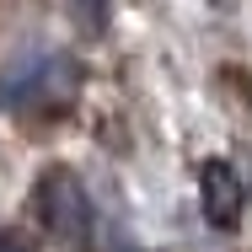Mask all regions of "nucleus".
Wrapping results in <instances>:
<instances>
[{
  "label": "nucleus",
  "instance_id": "obj_4",
  "mask_svg": "<svg viewBox=\"0 0 252 252\" xmlns=\"http://www.w3.org/2000/svg\"><path fill=\"white\" fill-rule=\"evenodd\" d=\"M70 16L86 38H102L107 32V0H70Z\"/></svg>",
  "mask_w": 252,
  "mask_h": 252
},
{
  "label": "nucleus",
  "instance_id": "obj_1",
  "mask_svg": "<svg viewBox=\"0 0 252 252\" xmlns=\"http://www.w3.org/2000/svg\"><path fill=\"white\" fill-rule=\"evenodd\" d=\"M32 204H38V220L54 242L86 252L92 242V199H86V183L70 172V166H49L32 188Z\"/></svg>",
  "mask_w": 252,
  "mask_h": 252
},
{
  "label": "nucleus",
  "instance_id": "obj_5",
  "mask_svg": "<svg viewBox=\"0 0 252 252\" xmlns=\"http://www.w3.org/2000/svg\"><path fill=\"white\" fill-rule=\"evenodd\" d=\"M0 252H38V247H32V236H27V231L0 225Z\"/></svg>",
  "mask_w": 252,
  "mask_h": 252
},
{
  "label": "nucleus",
  "instance_id": "obj_2",
  "mask_svg": "<svg viewBox=\"0 0 252 252\" xmlns=\"http://www.w3.org/2000/svg\"><path fill=\"white\" fill-rule=\"evenodd\" d=\"M75 97V64L59 54H38L27 70L0 75V102L22 107V113H59Z\"/></svg>",
  "mask_w": 252,
  "mask_h": 252
},
{
  "label": "nucleus",
  "instance_id": "obj_3",
  "mask_svg": "<svg viewBox=\"0 0 252 252\" xmlns=\"http://www.w3.org/2000/svg\"><path fill=\"white\" fill-rule=\"evenodd\" d=\"M199 193H204V220H209L215 231H236V225H242L247 188H242V172H236L225 156H209V161H204Z\"/></svg>",
  "mask_w": 252,
  "mask_h": 252
},
{
  "label": "nucleus",
  "instance_id": "obj_6",
  "mask_svg": "<svg viewBox=\"0 0 252 252\" xmlns=\"http://www.w3.org/2000/svg\"><path fill=\"white\" fill-rule=\"evenodd\" d=\"M209 5H220V0H209Z\"/></svg>",
  "mask_w": 252,
  "mask_h": 252
}]
</instances>
